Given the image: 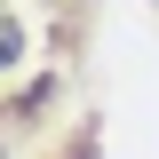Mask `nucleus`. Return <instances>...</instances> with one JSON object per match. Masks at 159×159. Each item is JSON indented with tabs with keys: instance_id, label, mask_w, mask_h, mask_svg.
<instances>
[{
	"instance_id": "obj_1",
	"label": "nucleus",
	"mask_w": 159,
	"mask_h": 159,
	"mask_svg": "<svg viewBox=\"0 0 159 159\" xmlns=\"http://www.w3.org/2000/svg\"><path fill=\"white\" fill-rule=\"evenodd\" d=\"M16 48H24V40H16V24H8V8H0V64L16 56Z\"/></svg>"
}]
</instances>
